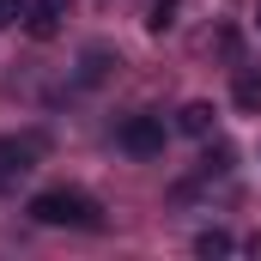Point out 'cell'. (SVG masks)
I'll return each mask as SVG.
<instances>
[{
    "label": "cell",
    "instance_id": "ba28073f",
    "mask_svg": "<svg viewBox=\"0 0 261 261\" xmlns=\"http://www.w3.org/2000/svg\"><path fill=\"white\" fill-rule=\"evenodd\" d=\"M231 249H237L231 231H200V237H195V255H231Z\"/></svg>",
    "mask_w": 261,
    "mask_h": 261
},
{
    "label": "cell",
    "instance_id": "6da1fadb",
    "mask_svg": "<svg viewBox=\"0 0 261 261\" xmlns=\"http://www.w3.org/2000/svg\"><path fill=\"white\" fill-rule=\"evenodd\" d=\"M24 213L37 225H49V231H103V206L85 189H37Z\"/></svg>",
    "mask_w": 261,
    "mask_h": 261
},
{
    "label": "cell",
    "instance_id": "5b68a950",
    "mask_svg": "<svg viewBox=\"0 0 261 261\" xmlns=\"http://www.w3.org/2000/svg\"><path fill=\"white\" fill-rule=\"evenodd\" d=\"M176 128L189 134V140H206V134L219 128V110H213V103H182V116H176Z\"/></svg>",
    "mask_w": 261,
    "mask_h": 261
},
{
    "label": "cell",
    "instance_id": "9c48e42d",
    "mask_svg": "<svg viewBox=\"0 0 261 261\" xmlns=\"http://www.w3.org/2000/svg\"><path fill=\"white\" fill-rule=\"evenodd\" d=\"M12 18H18V0H0V31H6Z\"/></svg>",
    "mask_w": 261,
    "mask_h": 261
},
{
    "label": "cell",
    "instance_id": "52a82bcc",
    "mask_svg": "<svg viewBox=\"0 0 261 261\" xmlns=\"http://www.w3.org/2000/svg\"><path fill=\"white\" fill-rule=\"evenodd\" d=\"M176 6H182V0H146V31L164 37V31L176 24Z\"/></svg>",
    "mask_w": 261,
    "mask_h": 261
},
{
    "label": "cell",
    "instance_id": "7a4b0ae2",
    "mask_svg": "<svg viewBox=\"0 0 261 261\" xmlns=\"http://www.w3.org/2000/svg\"><path fill=\"white\" fill-rule=\"evenodd\" d=\"M116 146H122L128 158H158V152H164V116H158V110H134L128 122L116 128Z\"/></svg>",
    "mask_w": 261,
    "mask_h": 261
},
{
    "label": "cell",
    "instance_id": "277c9868",
    "mask_svg": "<svg viewBox=\"0 0 261 261\" xmlns=\"http://www.w3.org/2000/svg\"><path fill=\"white\" fill-rule=\"evenodd\" d=\"M37 152H43V140H37V134H31V140H6V146H0V189H6L12 176H24V170H37V164H31Z\"/></svg>",
    "mask_w": 261,
    "mask_h": 261
},
{
    "label": "cell",
    "instance_id": "8992f818",
    "mask_svg": "<svg viewBox=\"0 0 261 261\" xmlns=\"http://www.w3.org/2000/svg\"><path fill=\"white\" fill-rule=\"evenodd\" d=\"M231 97H237V110H261V67H237Z\"/></svg>",
    "mask_w": 261,
    "mask_h": 261
},
{
    "label": "cell",
    "instance_id": "3957f363",
    "mask_svg": "<svg viewBox=\"0 0 261 261\" xmlns=\"http://www.w3.org/2000/svg\"><path fill=\"white\" fill-rule=\"evenodd\" d=\"M67 12H73V0H18V18H24V31H31L37 43H49V37H61Z\"/></svg>",
    "mask_w": 261,
    "mask_h": 261
},
{
    "label": "cell",
    "instance_id": "30bf717a",
    "mask_svg": "<svg viewBox=\"0 0 261 261\" xmlns=\"http://www.w3.org/2000/svg\"><path fill=\"white\" fill-rule=\"evenodd\" d=\"M255 31H261V12H255Z\"/></svg>",
    "mask_w": 261,
    "mask_h": 261
}]
</instances>
